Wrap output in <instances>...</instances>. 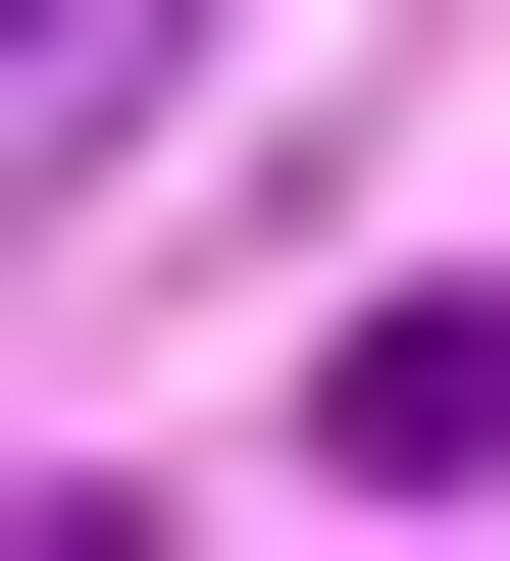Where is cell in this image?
<instances>
[{
	"label": "cell",
	"instance_id": "cell-1",
	"mask_svg": "<svg viewBox=\"0 0 510 561\" xmlns=\"http://www.w3.org/2000/svg\"><path fill=\"white\" fill-rule=\"evenodd\" d=\"M154 51H204V0H0V205H52V153L154 103Z\"/></svg>",
	"mask_w": 510,
	"mask_h": 561
}]
</instances>
